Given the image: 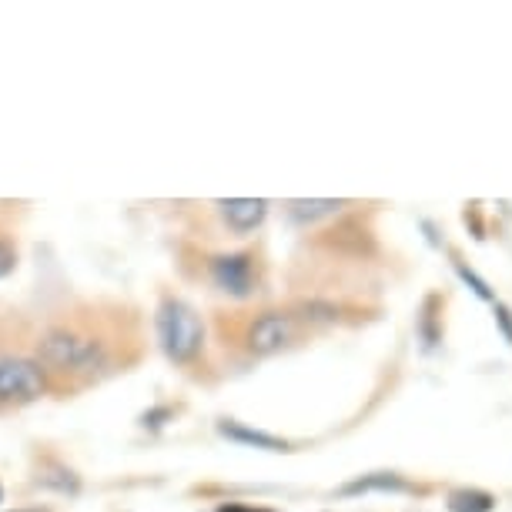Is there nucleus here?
I'll return each mask as SVG.
<instances>
[{"instance_id": "nucleus-1", "label": "nucleus", "mask_w": 512, "mask_h": 512, "mask_svg": "<svg viewBox=\"0 0 512 512\" xmlns=\"http://www.w3.org/2000/svg\"><path fill=\"white\" fill-rule=\"evenodd\" d=\"M37 365L57 375H71V379H91L94 372L108 369V349L101 338L81 328L57 325L37 342Z\"/></svg>"}, {"instance_id": "nucleus-8", "label": "nucleus", "mask_w": 512, "mask_h": 512, "mask_svg": "<svg viewBox=\"0 0 512 512\" xmlns=\"http://www.w3.org/2000/svg\"><path fill=\"white\" fill-rule=\"evenodd\" d=\"M338 208H342L338 201H292V205H288L295 221H318L325 215H335Z\"/></svg>"}, {"instance_id": "nucleus-10", "label": "nucleus", "mask_w": 512, "mask_h": 512, "mask_svg": "<svg viewBox=\"0 0 512 512\" xmlns=\"http://www.w3.org/2000/svg\"><path fill=\"white\" fill-rule=\"evenodd\" d=\"M362 489H405L399 479L392 476H379V479H362V482H352L349 492H362Z\"/></svg>"}, {"instance_id": "nucleus-6", "label": "nucleus", "mask_w": 512, "mask_h": 512, "mask_svg": "<svg viewBox=\"0 0 512 512\" xmlns=\"http://www.w3.org/2000/svg\"><path fill=\"white\" fill-rule=\"evenodd\" d=\"M221 215L235 231H251L258 228L268 215V201L262 198H235V201H221Z\"/></svg>"}, {"instance_id": "nucleus-4", "label": "nucleus", "mask_w": 512, "mask_h": 512, "mask_svg": "<svg viewBox=\"0 0 512 512\" xmlns=\"http://www.w3.org/2000/svg\"><path fill=\"white\" fill-rule=\"evenodd\" d=\"M295 338V315L288 312H265L248 325V349L255 355H275Z\"/></svg>"}, {"instance_id": "nucleus-9", "label": "nucleus", "mask_w": 512, "mask_h": 512, "mask_svg": "<svg viewBox=\"0 0 512 512\" xmlns=\"http://www.w3.org/2000/svg\"><path fill=\"white\" fill-rule=\"evenodd\" d=\"M228 436L235 439H245V442H255V446H265V449H285V442H278L272 436H262V432H245V429H235V425H225Z\"/></svg>"}, {"instance_id": "nucleus-7", "label": "nucleus", "mask_w": 512, "mask_h": 512, "mask_svg": "<svg viewBox=\"0 0 512 512\" xmlns=\"http://www.w3.org/2000/svg\"><path fill=\"white\" fill-rule=\"evenodd\" d=\"M496 499L482 489H456L449 496V512H492Z\"/></svg>"}, {"instance_id": "nucleus-2", "label": "nucleus", "mask_w": 512, "mask_h": 512, "mask_svg": "<svg viewBox=\"0 0 512 512\" xmlns=\"http://www.w3.org/2000/svg\"><path fill=\"white\" fill-rule=\"evenodd\" d=\"M158 342L164 355L171 362H191L195 355L201 352V342H205V328H201V318L195 308H188L185 302H175L168 298L161 308H158Z\"/></svg>"}, {"instance_id": "nucleus-11", "label": "nucleus", "mask_w": 512, "mask_h": 512, "mask_svg": "<svg viewBox=\"0 0 512 512\" xmlns=\"http://www.w3.org/2000/svg\"><path fill=\"white\" fill-rule=\"evenodd\" d=\"M459 275H462V282H469V285H472V292H476L479 298H486V302H492V292H489L486 282H482L479 275H472L466 265H459Z\"/></svg>"}, {"instance_id": "nucleus-13", "label": "nucleus", "mask_w": 512, "mask_h": 512, "mask_svg": "<svg viewBox=\"0 0 512 512\" xmlns=\"http://www.w3.org/2000/svg\"><path fill=\"white\" fill-rule=\"evenodd\" d=\"M496 318H499V325H502V332L509 335V342H512V318H509V312L502 305H496Z\"/></svg>"}, {"instance_id": "nucleus-5", "label": "nucleus", "mask_w": 512, "mask_h": 512, "mask_svg": "<svg viewBox=\"0 0 512 512\" xmlns=\"http://www.w3.org/2000/svg\"><path fill=\"white\" fill-rule=\"evenodd\" d=\"M211 275H215V282L225 288V292H231V295H248L251 292V282H255V275H251V258L248 255L215 258V262H211Z\"/></svg>"}, {"instance_id": "nucleus-12", "label": "nucleus", "mask_w": 512, "mask_h": 512, "mask_svg": "<svg viewBox=\"0 0 512 512\" xmlns=\"http://www.w3.org/2000/svg\"><path fill=\"white\" fill-rule=\"evenodd\" d=\"M14 268V248L7 245L4 238H0V275H7Z\"/></svg>"}, {"instance_id": "nucleus-14", "label": "nucleus", "mask_w": 512, "mask_h": 512, "mask_svg": "<svg viewBox=\"0 0 512 512\" xmlns=\"http://www.w3.org/2000/svg\"><path fill=\"white\" fill-rule=\"evenodd\" d=\"M218 512H262V509H245V506H225V509H218Z\"/></svg>"}, {"instance_id": "nucleus-3", "label": "nucleus", "mask_w": 512, "mask_h": 512, "mask_svg": "<svg viewBox=\"0 0 512 512\" xmlns=\"http://www.w3.org/2000/svg\"><path fill=\"white\" fill-rule=\"evenodd\" d=\"M44 369L31 359L0 355V405H24L44 392Z\"/></svg>"}]
</instances>
